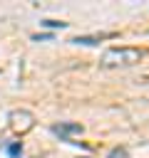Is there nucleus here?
<instances>
[{
    "label": "nucleus",
    "mask_w": 149,
    "mask_h": 158,
    "mask_svg": "<svg viewBox=\"0 0 149 158\" xmlns=\"http://www.w3.org/2000/svg\"><path fill=\"white\" fill-rule=\"evenodd\" d=\"M144 57V49H137V47H112L102 54V67H129V64H137L139 59Z\"/></svg>",
    "instance_id": "obj_1"
},
{
    "label": "nucleus",
    "mask_w": 149,
    "mask_h": 158,
    "mask_svg": "<svg viewBox=\"0 0 149 158\" xmlns=\"http://www.w3.org/2000/svg\"><path fill=\"white\" fill-rule=\"evenodd\" d=\"M52 133H57L60 138H67L70 133H82V126H79V123H67V121H65V123H55V126H52Z\"/></svg>",
    "instance_id": "obj_2"
},
{
    "label": "nucleus",
    "mask_w": 149,
    "mask_h": 158,
    "mask_svg": "<svg viewBox=\"0 0 149 158\" xmlns=\"http://www.w3.org/2000/svg\"><path fill=\"white\" fill-rule=\"evenodd\" d=\"M107 37H114V32L99 35V37H97V35H77V37H72V42H74V44H89V47H92V44H99V42L107 40Z\"/></svg>",
    "instance_id": "obj_3"
},
{
    "label": "nucleus",
    "mask_w": 149,
    "mask_h": 158,
    "mask_svg": "<svg viewBox=\"0 0 149 158\" xmlns=\"http://www.w3.org/2000/svg\"><path fill=\"white\" fill-rule=\"evenodd\" d=\"M40 25L42 27H50V30H65L67 27V22H60V20H42Z\"/></svg>",
    "instance_id": "obj_4"
},
{
    "label": "nucleus",
    "mask_w": 149,
    "mask_h": 158,
    "mask_svg": "<svg viewBox=\"0 0 149 158\" xmlns=\"http://www.w3.org/2000/svg\"><path fill=\"white\" fill-rule=\"evenodd\" d=\"M22 153V146L20 143H12V146H7V156H12V158H17Z\"/></svg>",
    "instance_id": "obj_5"
},
{
    "label": "nucleus",
    "mask_w": 149,
    "mask_h": 158,
    "mask_svg": "<svg viewBox=\"0 0 149 158\" xmlns=\"http://www.w3.org/2000/svg\"><path fill=\"white\" fill-rule=\"evenodd\" d=\"M32 40H35V42H40V40H52V35H32Z\"/></svg>",
    "instance_id": "obj_6"
}]
</instances>
